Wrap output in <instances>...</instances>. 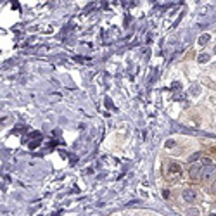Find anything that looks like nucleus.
<instances>
[{"label":"nucleus","instance_id":"obj_1","mask_svg":"<svg viewBox=\"0 0 216 216\" xmlns=\"http://www.w3.org/2000/svg\"><path fill=\"white\" fill-rule=\"evenodd\" d=\"M180 173H182V166H180L178 163H170V164L166 166V178L175 180V178L180 177Z\"/></svg>","mask_w":216,"mask_h":216},{"label":"nucleus","instance_id":"obj_2","mask_svg":"<svg viewBox=\"0 0 216 216\" xmlns=\"http://www.w3.org/2000/svg\"><path fill=\"white\" fill-rule=\"evenodd\" d=\"M202 164L201 163H192L190 164V168H189V177L192 178V180H199V178H202Z\"/></svg>","mask_w":216,"mask_h":216},{"label":"nucleus","instance_id":"obj_3","mask_svg":"<svg viewBox=\"0 0 216 216\" xmlns=\"http://www.w3.org/2000/svg\"><path fill=\"white\" fill-rule=\"evenodd\" d=\"M182 197H183V201H185V202L194 204V202L197 201V192L194 190V189H185V190H183V194H182Z\"/></svg>","mask_w":216,"mask_h":216},{"label":"nucleus","instance_id":"obj_4","mask_svg":"<svg viewBox=\"0 0 216 216\" xmlns=\"http://www.w3.org/2000/svg\"><path fill=\"white\" fill-rule=\"evenodd\" d=\"M215 173H216L215 166H208V168L202 171V182H204V183H209V182H211V178L215 177Z\"/></svg>","mask_w":216,"mask_h":216},{"label":"nucleus","instance_id":"obj_5","mask_svg":"<svg viewBox=\"0 0 216 216\" xmlns=\"http://www.w3.org/2000/svg\"><path fill=\"white\" fill-rule=\"evenodd\" d=\"M208 42H211V35H209V33H206V35H202V37L199 38V45H206Z\"/></svg>","mask_w":216,"mask_h":216},{"label":"nucleus","instance_id":"obj_6","mask_svg":"<svg viewBox=\"0 0 216 216\" xmlns=\"http://www.w3.org/2000/svg\"><path fill=\"white\" fill-rule=\"evenodd\" d=\"M208 59H209V56H208V54H201V56L197 57V61H199L201 64H202V62H208Z\"/></svg>","mask_w":216,"mask_h":216},{"label":"nucleus","instance_id":"obj_7","mask_svg":"<svg viewBox=\"0 0 216 216\" xmlns=\"http://www.w3.org/2000/svg\"><path fill=\"white\" fill-rule=\"evenodd\" d=\"M201 156H202L201 152H194L192 156L189 157V161H190V163H194V161H197V159H199V157H201Z\"/></svg>","mask_w":216,"mask_h":216},{"label":"nucleus","instance_id":"obj_8","mask_svg":"<svg viewBox=\"0 0 216 216\" xmlns=\"http://www.w3.org/2000/svg\"><path fill=\"white\" fill-rule=\"evenodd\" d=\"M190 94H192V95H199V94H201V88H199V87H192V88H190Z\"/></svg>","mask_w":216,"mask_h":216},{"label":"nucleus","instance_id":"obj_9","mask_svg":"<svg viewBox=\"0 0 216 216\" xmlns=\"http://www.w3.org/2000/svg\"><path fill=\"white\" fill-rule=\"evenodd\" d=\"M40 145V140H33V142H30V149H37Z\"/></svg>","mask_w":216,"mask_h":216},{"label":"nucleus","instance_id":"obj_10","mask_svg":"<svg viewBox=\"0 0 216 216\" xmlns=\"http://www.w3.org/2000/svg\"><path fill=\"white\" fill-rule=\"evenodd\" d=\"M166 149H171V147H175V140H166Z\"/></svg>","mask_w":216,"mask_h":216},{"label":"nucleus","instance_id":"obj_11","mask_svg":"<svg viewBox=\"0 0 216 216\" xmlns=\"http://www.w3.org/2000/svg\"><path fill=\"white\" fill-rule=\"evenodd\" d=\"M180 87H182V85H180L178 81H173V83H171V90H180Z\"/></svg>","mask_w":216,"mask_h":216},{"label":"nucleus","instance_id":"obj_12","mask_svg":"<svg viewBox=\"0 0 216 216\" xmlns=\"http://www.w3.org/2000/svg\"><path fill=\"white\" fill-rule=\"evenodd\" d=\"M209 192H211V194H215V196H216V180L213 182V183H211V189H209Z\"/></svg>","mask_w":216,"mask_h":216},{"label":"nucleus","instance_id":"obj_13","mask_svg":"<svg viewBox=\"0 0 216 216\" xmlns=\"http://www.w3.org/2000/svg\"><path fill=\"white\" fill-rule=\"evenodd\" d=\"M202 164H209V166H213V164H211V159H209V157H202Z\"/></svg>","mask_w":216,"mask_h":216},{"label":"nucleus","instance_id":"obj_14","mask_svg":"<svg viewBox=\"0 0 216 216\" xmlns=\"http://www.w3.org/2000/svg\"><path fill=\"white\" fill-rule=\"evenodd\" d=\"M189 211H190L192 216H199V209H189Z\"/></svg>","mask_w":216,"mask_h":216},{"label":"nucleus","instance_id":"obj_15","mask_svg":"<svg viewBox=\"0 0 216 216\" xmlns=\"http://www.w3.org/2000/svg\"><path fill=\"white\" fill-rule=\"evenodd\" d=\"M31 137L37 138V140H40V132H33V133H31Z\"/></svg>","mask_w":216,"mask_h":216},{"label":"nucleus","instance_id":"obj_16","mask_svg":"<svg viewBox=\"0 0 216 216\" xmlns=\"http://www.w3.org/2000/svg\"><path fill=\"white\" fill-rule=\"evenodd\" d=\"M215 54H216V47H215Z\"/></svg>","mask_w":216,"mask_h":216}]
</instances>
